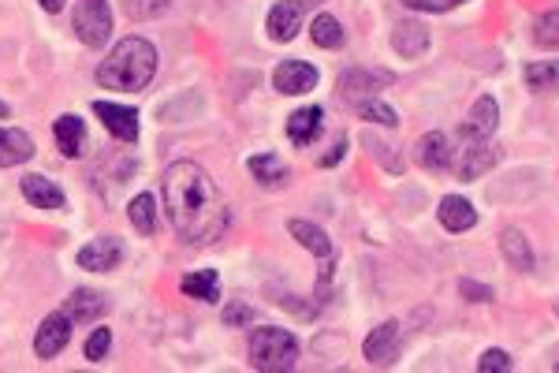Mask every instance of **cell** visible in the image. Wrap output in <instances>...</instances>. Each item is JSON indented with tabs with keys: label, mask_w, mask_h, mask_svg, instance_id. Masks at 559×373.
<instances>
[{
	"label": "cell",
	"mask_w": 559,
	"mask_h": 373,
	"mask_svg": "<svg viewBox=\"0 0 559 373\" xmlns=\"http://www.w3.org/2000/svg\"><path fill=\"white\" fill-rule=\"evenodd\" d=\"M109 310V303H105V295H97V291H86V288H79V291H71V299H68V314L71 321H97L101 314Z\"/></svg>",
	"instance_id": "obj_25"
},
{
	"label": "cell",
	"mask_w": 559,
	"mask_h": 373,
	"mask_svg": "<svg viewBox=\"0 0 559 373\" xmlns=\"http://www.w3.org/2000/svg\"><path fill=\"white\" fill-rule=\"evenodd\" d=\"M109 347H112V332L94 329L90 332V340H86V347H82V355H86L90 362H101L105 355H109Z\"/></svg>",
	"instance_id": "obj_33"
},
{
	"label": "cell",
	"mask_w": 559,
	"mask_h": 373,
	"mask_svg": "<svg viewBox=\"0 0 559 373\" xmlns=\"http://www.w3.org/2000/svg\"><path fill=\"white\" fill-rule=\"evenodd\" d=\"M343 153H347V135H340V139H336V146H332V150H328V153H321V157H317V165H321V168L340 165V161H343Z\"/></svg>",
	"instance_id": "obj_36"
},
{
	"label": "cell",
	"mask_w": 559,
	"mask_h": 373,
	"mask_svg": "<svg viewBox=\"0 0 559 373\" xmlns=\"http://www.w3.org/2000/svg\"><path fill=\"white\" fill-rule=\"evenodd\" d=\"M392 83V75L388 71H369V68H347L340 79V97L347 105H358V101H366L373 97L377 90Z\"/></svg>",
	"instance_id": "obj_11"
},
{
	"label": "cell",
	"mask_w": 559,
	"mask_h": 373,
	"mask_svg": "<svg viewBox=\"0 0 559 373\" xmlns=\"http://www.w3.org/2000/svg\"><path fill=\"white\" fill-rule=\"evenodd\" d=\"M414 150H418V165L429 168V172H448V168L455 165V146H451V139L444 131L422 135Z\"/></svg>",
	"instance_id": "obj_13"
},
{
	"label": "cell",
	"mask_w": 559,
	"mask_h": 373,
	"mask_svg": "<svg viewBox=\"0 0 559 373\" xmlns=\"http://www.w3.org/2000/svg\"><path fill=\"white\" fill-rule=\"evenodd\" d=\"M250 318H254V310H250V306H243V303H235V306H228V310H224V321H228V325H246Z\"/></svg>",
	"instance_id": "obj_37"
},
{
	"label": "cell",
	"mask_w": 559,
	"mask_h": 373,
	"mask_svg": "<svg viewBox=\"0 0 559 373\" xmlns=\"http://www.w3.org/2000/svg\"><path fill=\"white\" fill-rule=\"evenodd\" d=\"M437 217L448 232H470V228L478 224V209L470 206L463 194H444V198H440Z\"/></svg>",
	"instance_id": "obj_15"
},
{
	"label": "cell",
	"mask_w": 559,
	"mask_h": 373,
	"mask_svg": "<svg viewBox=\"0 0 559 373\" xmlns=\"http://www.w3.org/2000/svg\"><path fill=\"white\" fill-rule=\"evenodd\" d=\"M392 49H396L399 56H407V60L422 56L425 49H429V27H425V23H414V19L399 23V27L392 30Z\"/></svg>",
	"instance_id": "obj_19"
},
{
	"label": "cell",
	"mask_w": 559,
	"mask_h": 373,
	"mask_svg": "<svg viewBox=\"0 0 559 373\" xmlns=\"http://www.w3.org/2000/svg\"><path fill=\"white\" fill-rule=\"evenodd\" d=\"M500 127V105H496V97L481 94L474 101V109H470V120L463 124V135L470 142H485L492 139V131Z\"/></svg>",
	"instance_id": "obj_14"
},
{
	"label": "cell",
	"mask_w": 559,
	"mask_h": 373,
	"mask_svg": "<svg viewBox=\"0 0 559 373\" xmlns=\"http://www.w3.org/2000/svg\"><path fill=\"white\" fill-rule=\"evenodd\" d=\"M250 366L261 373H287L299 366V336L280 325H265V329L250 332Z\"/></svg>",
	"instance_id": "obj_3"
},
{
	"label": "cell",
	"mask_w": 559,
	"mask_h": 373,
	"mask_svg": "<svg viewBox=\"0 0 559 373\" xmlns=\"http://www.w3.org/2000/svg\"><path fill=\"white\" fill-rule=\"evenodd\" d=\"M533 42L541 45V49H559V12L537 15V23H533Z\"/></svg>",
	"instance_id": "obj_30"
},
{
	"label": "cell",
	"mask_w": 559,
	"mask_h": 373,
	"mask_svg": "<svg viewBox=\"0 0 559 373\" xmlns=\"http://www.w3.org/2000/svg\"><path fill=\"white\" fill-rule=\"evenodd\" d=\"M38 153L34 139L19 127H0V168H15Z\"/></svg>",
	"instance_id": "obj_16"
},
{
	"label": "cell",
	"mask_w": 559,
	"mask_h": 373,
	"mask_svg": "<svg viewBox=\"0 0 559 373\" xmlns=\"http://www.w3.org/2000/svg\"><path fill=\"white\" fill-rule=\"evenodd\" d=\"M120 258H123V243L116 235H101V239H94V243H86L79 250V265L90 269V273H109V269L120 265Z\"/></svg>",
	"instance_id": "obj_12"
},
{
	"label": "cell",
	"mask_w": 559,
	"mask_h": 373,
	"mask_svg": "<svg viewBox=\"0 0 559 373\" xmlns=\"http://www.w3.org/2000/svg\"><path fill=\"white\" fill-rule=\"evenodd\" d=\"M556 314H559V303H556Z\"/></svg>",
	"instance_id": "obj_43"
},
{
	"label": "cell",
	"mask_w": 559,
	"mask_h": 373,
	"mask_svg": "<svg viewBox=\"0 0 559 373\" xmlns=\"http://www.w3.org/2000/svg\"><path fill=\"white\" fill-rule=\"evenodd\" d=\"M179 291L187 299H198V303H217L220 299V273L217 269H198V273H187L179 280Z\"/></svg>",
	"instance_id": "obj_22"
},
{
	"label": "cell",
	"mask_w": 559,
	"mask_h": 373,
	"mask_svg": "<svg viewBox=\"0 0 559 373\" xmlns=\"http://www.w3.org/2000/svg\"><path fill=\"white\" fill-rule=\"evenodd\" d=\"M41 8H45V12H60V8H64V0H41Z\"/></svg>",
	"instance_id": "obj_39"
},
{
	"label": "cell",
	"mask_w": 559,
	"mask_h": 373,
	"mask_svg": "<svg viewBox=\"0 0 559 373\" xmlns=\"http://www.w3.org/2000/svg\"><path fill=\"white\" fill-rule=\"evenodd\" d=\"M500 250H504V258L511 269H519V273H530L533 269V250H530V239L519 232V228H507L500 235Z\"/></svg>",
	"instance_id": "obj_24"
},
{
	"label": "cell",
	"mask_w": 559,
	"mask_h": 373,
	"mask_svg": "<svg viewBox=\"0 0 559 373\" xmlns=\"http://www.w3.org/2000/svg\"><path fill=\"white\" fill-rule=\"evenodd\" d=\"M459 4H466V0H444V8H459Z\"/></svg>",
	"instance_id": "obj_40"
},
{
	"label": "cell",
	"mask_w": 559,
	"mask_h": 373,
	"mask_svg": "<svg viewBox=\"0 0 559 373\" xmlns=\"http://www.w3.org/2000/svg\"><path fill=\"white\" fill-rule=\"evenodd\" d=\"M310 38H314V45H321V49H343V42H347V34H343L336 15H317L314 27H310Z\"/></svg>",
	"instance_id": "obj_28"
},
{
	"label": "cell",
	"mask_w": 559,
	"mask_h": 373,
	"mask_svg": "<svg viewBox=\"0 0 559 373\" xmlns=\"http://www.w3.org/2000/svg\"><path fill=\"white\" fill-rule=\"evenodd\" d=\"M287 232L291 239H299V247H306L314 254L317 262H321V280H317V303H321V295H325L328 280H332V262H336V250H332V239H328L317 224L310 221H291L287 224Z\"/></svg>",
	"instance_id": "obj_6"
},
{
	"label": "cell",
	"mask_w": 559,
	"mask_h": 373,
	"mask_svg": "<svg viewBox=\"0 0 559 373\" xmlns=\"http://www.w3.org/2000/svg\"><path fill=\"white\" fill-rule=\"evenodd\" d=\"M362 355L369 359V366H377V370H388V366H396L399 362V325L396 321H384L377 329L366 336V344H362Z\"/></svg>",
	"instance_id": "obj_8"
},
{
	"label": "cell",
	"mask_w": 559,
	"mask_h": 373,
	"mask_svg": "<svg viewBox=\"0 0 559 373\" xmlns=\"http://www.w3.org/2000/svg\"><path fill=\"white\" fill-rule=\"evenodd\" d=\"M552 370H559V359H556V362H552Z\"/></svg>",
	"instance_id": "obj_42"
},
{
	"label": "cell",
	"mask_w": 559,
	"mask_h": 373,
	"mask_svg": "<svg viewBox=\"0 0 559 373\" xmlns=\"http://www.w3.org/2000/svg\"><path fill=\"white\" fill-rule=\"evenodd\" d=\"M500 165V146H489V142H474L470 150H466V161L459 165V176L463 183H474L478 176H485L489 168Z\"/></svg>",
	"instance_id": "obj_21"
},
{
	"label": "cell",
	"mask_w": 559,
	"mask_h": 373,
	"mask_svg": "<svg viewBox=\"0 0 559 373\" xmlns=\"http://www.w3.org/2000/svg\"><path fill=\"white\" fill-rule=\"evenodd\" d=\"M321 0H276L269 15H265V30L273 42H295L299 38L306 15L314 12Z\"/></svg>",
	"instance_id": "obj_5"
},
{
	"label": "cell",
	"mask_w": 559,
	"mask_h": 373,
	"mask_svg": "<svg viewBox=\"0 0 559 373\" xmlns=\"http://www.w3.org/2000/svg\"><path fill=\"white\" fill-rule=\"evenodd\" d=\"M94 116L105 124L112 139L120 142H138V109L120 105V101H94Z\"/></svg>",
	"instance_id": "obj_9"
},
{
	"label": "cell",
	"mask_w": 559,
	"mask_h": 373,
	"mask_svg": "<svg viewBox=\"0 0 559 373\" xmlns=\"http://www.w3.org/2000/svg\"><path fill=\"white\" fill-rule=\"evenodd\" d=\"M19 191H23V198H27L30 206H38V209H64V202H68L64 191H60L49 176H23Z\"/></svg>",
	"instance_id": "obj_18"
},
{
	"label": "cell",
	"mask_w": 559,
	"mask_h": 373,
	"mask_svg": "<svg viewBox=\"0 0 559 373\" xmlns=\"http://www.w3.org/2000/svg\"><path fill=\"white\" fill-rule=\"evenodd\" d=\"M157 75V49L146 38H123L101 64H97V83L105 90H146Z\"/></svg>",
	"instance_id": "obj_2"
},
{
	"label": "cell",
	"mask_w": 559,
	"mask_h": 373,
	"mask_svg": "<svg viewBox=\"0 0 559 373\" xmlns=\"http://www.w3.org/2000/svg\"><path fill=\"white\" fill-rule=\"evenodd\" d=\"M362 146H369V153L381 161L384 168H392V172H403V165H399V157H396V150L392 146H384L381 139H373V135H362Z\"/></svg>",
	"instance_id": "obj_34"
},
{
	"label": "cell",
	"mask_w": 559,
	"mask_h": 373,
	"mask_svg": "<svg viewBox=\"0 0 559 373\" xmlns=\"http://www.w3.org/2000/svg\"><path fill=\"white\" fill-rule=\"evenodd\" d=\"M0 116H8V105H4V101H0Z\"/></svg>",
	"instance_id": "obj_41"
},
{
	"label": "cell",
	"mask_w": 559,
	"mask_h": 373,
	"mask_svg": "<svg viewBox=\"0 0 559 373\" xmlns=\"http://www.w3.org/2000/svg\"><path fill=\"white\" fill-rule=\"evenodd\" d=\"M127 217H131V224H135V232L153 235L157 232V198H153L150 191L135 194L131 206H127Z\"/></svg>",
	"instance_id": "obj_27"
},
{
	"label": "cell",
	"mask_w": 559,
	"mask_h": 373,
	"mask_svg": "<svg viewBox=\"0 0 559 373\" xmlns=\"http://www.w3.org/2000/svg\"><path fill=\"white\" fill-rule=\"evenodd\" d=\"M164 209H168V221L176 228V235L191 247H205V243H217L232 213L224 206V194L202 165L194 161H176L168 165L161 180Z\"/></svg>",
	"instance_id": "obj_1"
},
{
	"label": "cell",
	"mask_w": 559,
	"mask_h": 373,
	"mask_svg": "<svg viewBox=\"0 0 559 373\" xmlns=\"http://www.w3.org/2000/svg\"><path fill=\"white\" fill-rule=\"evenodd\" d=\"M71 325L75 321L64 314V310H56L49 318L38 325V336H34V351H38V359H56L64 347L71 344Z\"/></svg>",
	"instance_id": "obj_10"
},
{
	"label": "cell",
	"mask_w": 559,
	"mask_h": 373,
	"mask_svg": "<svg viewBox=\"0 0 559 373\" xmlns=\"http://www.w3.org/2000/svg\"><path fill=\"white\" fill-rule=\"evenodd\" d=\"M522 79L530 86L533 94H556L559 90V60H537V64H526Z\"/></svg>",
	"instance_id": "obj_26"
},
{
	"label": "cell",
	"mask_w": 559,
	"mask_h": 373,
	"mask_svg": "<svg viewBox=\"0 0 559 373\" xmlns=\"http://www.w3.org/2000/svg\"><path fill=\"white\" fill-rule=\"evenodd\" d=\"M321 127H325V112L317 109V105H306V109L287 116V139L295 142V146H310V142H317Z\"/></svg>",
	"instance_id": "obj_17"
},
{
	"label": "cell",
	"mask_w": 559,
	"mask_h": 373,
	"mask_svg": "<svg viewBox=\"0 0 559 373\" xmlns=\"http://www.w3.org/2000/svg\"><path fill=\"white\" fill-rule=\"evenodd\" d=\"M511 370H515V362H511V355H507L504 347H489L478 359V373H511Z\"/></svg>",
	"instance_id": "obj_32"
},
{
	"label": "cell",
	"mask_w": 559,
	"mask_h": 373,
	"mask_svg": "<svg viewBox=\"0 0 559 373\" xmlns=\"http://www.w3.org/2000/svg\"><path fill=\"white\" fill-rule=\"evenodd\" d=\"M355 109H358V116H362V120H369V124H384V127H396L399 124L396 109H392L388 101H377V97H366V101H358Z\"/></svg>",
	"instance_id": "obj_29"
},
{
	"label": "cell",
	"mask_w": 559,
	"mask_h": 373,
	"mask_svg": "<svg viewBox=\"0 0 559 373\" xmlns=\"http://www.w3.org/2000/svg\"><path fill=\"white\" fill-rule=\"evenodd\" d=\"M459 291L466 295V303H492V299H496V291H492L489 284H478V280H463Z\"/></svg>",
	"instance_id": "obj_35"
},
{
	"label": "cell",
	"mask_w": 559,
	"mask_h": 373,
	"mask_svg": "<svg viewBox=\"0 0 559 373\" xmlns=\"http://www.w3.org/2000/svg\"><path fill=\"white\" fill-rule=\"evenodd\" d=\"M246 168H250V176L261 183V187H284L287 183V165L276 157V153H258V157H250L246 161Z\"/></svg>",
	"instance_id": "obj_23"
},
{
	"label": "cell",
	"mask_w": 559,
	"mask_h": 373,
	"mask_svg": "<svg viewBox=\"0 0 559 373\" xmlns=\"http://www.w3.org/2000/svg\"><path fill=\"white\" fill-rule=\"evenodd\" d=\"M403 4H410V8H425V12H448L444 0H403Z\"/></svg>",
	"instance_id": "obj_38"
},
{
	"label": "cell",
	"mask_w": 559,
	"mask_h": 373,
	"mask_svg": "<svg viewBox=\"0 0 559 373\" xmlns=\"http://www.w3.org/2000/svg\"><path fill=\"white\" fill-rule=\"evenodd\" d=\"M53 135H56V146H60V153L64 157H79L82 153V142H86V124H82L75 112H64L60 120L53 124Z\"/></svg>",
	"instance_id": "obj_20"
},
{
	"label": "cell",
	"mask_w": 559,
	"mask_h": 373,
	"mask_svg": "<svg viewBox=\"0 0 559 373\" xmlns=\"http://www.w3.org/2000/svg\"><path fill=\"white\" fill-rule=\"evenodd\" d=\"M71 27H75V38L90 49H101V45L112 38V8L109 0H79L75 4V15H71Z\"/></svg>",
	"instance_id": "obj_4"
},
{
	"label": "cell",
	"mask_w": 559,
	"mask_h": 373,
	"mask_svg": "<svg viewBox=\"0 0 559 373\" xmlns=\"http://www.w3.org/2000/svg\"><path fill=\"white\" fill-rule=\"evenodd\" d=\"M273 86L276 94H287V97L310 94V90H317V68L306 64V60H280L273 71Z\"/></svg>",
	"instance_id": "obj_7"
},
{
	"label": "cell",
	"mask_w": 559,
	"mask_h": 373,
	"mask_svg": "<svg viewBox=\"0 0 559 373\" xmlns=\"http://www.w3.org/2000/svg\"><path fill=\"white\" fill-rule=\"evenodd\" d=\"M168 8H172V0H123V12L131 19H157Z\"/></svg>",
	"instance_id": "obj_31"
}]
</instances>
